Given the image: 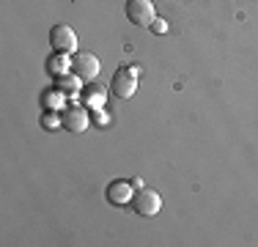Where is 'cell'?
<instances>
[{
  "instance_id": "cell-8",
  "label": "cell",
  "mask_w": 258,
  "mask_h": 247,
  "mask_svg": "<svg viewBox=\"0 0 258 247\" xmlns=\"http://www.w3.org/2000/svg\"><path fill=\"white\" fill-rule=\"evenodd\" d=\"M55 88H60L69 99H77L80 91H83V80H80L75 72H66V74H60V77H55Z\"/></svg>"
},
{
  "instance_id": "cell-14",
  "label": "cell",
  "mask_w": 258,
  "mask_h": 247,
  "mask_svg": "<svg viewBox=\"0 0 258 247\" xmlns=\"http://www.w3.org/2000/svg\"><path fill=\"white\" fill-rule=\"evenodd\" d=\"M110 118H107V113H99V110H96V124H107Z\"/></svg>"
},
{
  "instance_id": "cell-5",
  "label": "cell",
  "mask_w": 258,
  "mask_h": 247,
  "mask_svg": "<svg viewBox=\"0 0 258 247\" xmlns=\"http://www.w3.org/2000/svg\"><path fill=\"white\" fill-rule=\"evenodd\" d=\"M102 69V64H99V58H96L94 52H75L72 55V72L77 74L83 83H91V80H96V74H99Z\"/></svg>"
},
{
  "instance_id": "cell-9",
  "label": "cell",
  "mask_w": 258,
  "mask_h": 247,
  "mask_svg": "<svg viewBox=\"0 0 258 247\" xmlns=\"http://www.w3.org/2000/svg\"><path fill=\"white\" fill-rule=\"evenodd\" d=\"M104 102H107V91L104 85H88L83 88V104L91 110H104Z\"/></svg>"
},
{
  "instance_id": "cell-3",
  "label": "cell",
  "mask_w": 258,
  "mask_h": 247,
  "mask_svg": "<svg viewBox=\"0 0 258 247\" xmlns=\"http://www.w3.org/2000/svg\"><path fill=\"white\" fill-rule=\"evenodd\" d=\"M50 47H52V52L75 55L77 52V33H75V28H69L66 22L52 25V30H50Z\"/></svg>"
},
{
  "instance_id": "cell-1",
  "label": "cell",
  "mask_w": 258,
  "mask_h": 247,
  "mask_svg": "<svg viewBox=\"0 0 258 247\" xmlns=\"http://www.w3.org/2000/svg\"><path fill=\"white\" fill-rule=\"evenodd\" d=\"M124 14H126V20L132 25H138V28H151L157 20V9H154L151 0H126Z\"/></svg>"
},
{
  "instance_id": "cell-10",
  "label": "cell",
  "mask_w": 258,
  "mask_h": 247,
  "mask_svg": "<svg viewBox=\"0 0 258 247\" xmlns=\"http://www.w3.org/2000/svg\"><path fill=\"white\" fill-rule=\"evenodd\" d=\"M47 72H50L52 77H60V74L72 72V58L66 52H52L50 58H47Z\"/></svg>"
},
{
  "instance_id": "cell-12",
  "label": "cell",
  "mask_w": 258,
  "mask_h": 247,
  "mask_svg": "<svg viewBox=\"0 0 258 247\" xmlns=\"http://www.w3.org/2000/svg\"><path fill=\"white\" fill-rule=\"evenodd\" d=\"M41 127L44 129H60L63 127V118H60V110H44V115H41Z\"/></svg>"
},
{
  "instance_id": "cell-4",
  "label": "cell",
  "mask_w": 258,
  "mask_h": 247,
  "mask_svg": "<svg viewBox=\"0 0 258 247\" xmlns=\"http://www.w3.org/2000/svg\"><path fill=\"white\" fill-rule=\"evenodd\" d=\"M132 209L140 217H154V214H159V209H162V195H159L157 190L140 187L132 198Z\"/></svg>"
},
{
  "instance_id": "cell-7",
  "label": "cell",
  "mask_w": 258,
  "mask_h": 247,
  "mask_svg": "<svg viewBox=\"0 0 258 247\" xmlns=\"http://www.w3.org/2000/svg\"><path fill=\"white\" fill-rule=\"evenodd\" d=\"M104 198H107L113 206H126L135 198V184L126 181V178H113V181L104 187Z\"/></svg>"
},
{
  "instance_id": "cell-6",
  "label": "cell",
  "mask_w": 258,
  "mask_h": 247,
  "mask_svg": "<svg viewBox=\"0 0 258 247\" xmlns=\"http://www.w3.org/2000/svg\"><path fill=\"white\" fill-rule=\"evenodd\" d=\"M60 118H63V129L72 135H83L85 129H88V107L85 104H69V107H63V113H60Z\"/></svg>"
},
{
  "instance_id": "cell-11",
  "label": "cell",
  "mask_w": 258,
  "mask_h": 247,
  "mask_svg": "<svg viewBox=\"0 0 258 247\" xmlns=\"http://www.w3.org/2000/svg\"><path fill=\"white\" fill-rule=\"evenodd\" d=\"M66 96L60 88H47L44 94H41V102H44V110H63L66 107Z\"/></svg>"
},
{
  "instance_id": "cell-13",
  "label": "cell",
  "mask_w": 258,
  "mask_h": 247,
  "mask_svg": "<svg viewBox=\"0 0 258 247\" xmlns=\"http://www.w3.org/2000/svg\"><path fill=\"white\" fill-rule=\"evenodd\" d=\"M151 30H154V33H159V36H162V33H168V22H165V20H159V17H157L154 25H151Z\"/></svg>"
},
{
  "instance_id": "cell-2",
  "label": "cell",
  "mask_w": 258,
  "mask_h": 247,
  "mask_svg": "<svg viewBox=\"0 0 258 247\" xmlns=\"http://www.w3.org/2000/svg\"><path fill=\"white\" fill-rule=\"evenodd\" d=\"M110 91L118 99H129L138 91V66H121L110 80Z\"/></svg>"
}]
</instances>
